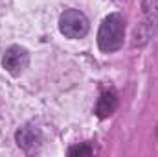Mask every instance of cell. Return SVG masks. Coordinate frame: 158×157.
Returning <instances> with one entry per match:
<instances>
[{"label": "cell", "instance_id": "1", "mask_svg": "<svg viewBox=\"0 0 158 157\" xmlns=\"http://www.w3.org/2000/svg\"><path fill=\"white\" fill-rule=\"evenodd\" d=\"M125 39V20L119 13H110L103 19L98 32V46L101 52H116L123 46Z\"/></svg>", "mask_w": 158, "mask_h": 157}, {"label": "cell", "instance_id": "2", "mask_svg": "<svg viewBox=\"0 0 158 157\" xmlns=\"http://www.w3.org/2000/svg\"><path fill=\"white\" fill-rule=\"evenodd\" d=\"M88 19L79 9H66L59 19V30L68 39H81L88 34Z\"/></svg>", "mask_w": 158, "mask_h": 157}, {"label": "cell", "instance_id": "3", "mask_svg": "<svg viewBox=\"0 0 158 157\" xmlns=\"http://www.w3.org/2000/svg\"><path fill=\"white\" fill-rule=\"evenodd\" d=\"M142 9H143V15H145V22L140 26V30L136 28L134 44H143L158 26V0H143Z\"/></svg>", "mask_w": 158, "mask_h": 157}, {"label": "cell", "instance_id": "4", "mask_svg": "<svg viewBox=\"0 0 158 157\" xmlns=\"http://www.w3.org/2000/svg\"><path fill=\"white\" fill-rule=\"evenodd\" d=\"M30 63V54L26 48L22 46H9L6 52H4V57H2V67L11 74V76H20L26 67Z\"/></svg>", "mask_w": 158, "mask_h": 157}, {"label": "cell", "instance_id": "5", "mask_svg": "<svg viewBox=\"0 0 158 157\" xmlns=\"http://www.w3.org/2000/svg\"><path fill=\"white\" fill-rule=\"evenodd\" d=\"M15 141H17V144H19L20 150H24L26 154H31V152H35L40 146V142H42V133H40V129L37 126L26 124V126H22V128L17 129Z\"/></svg>", "mask_w": 158, "mask_h": 157}, {"label": "cell", "instance_id": "6", "mask_svg": "<svg viewBox=\"0 0 158 157\" xmlns=\"http://www.w3.org/2000/svg\"><path fill=\"white\" fill-rule=\"evenodd\" d=\"M118 107V98L112 91H107L103 92L99 98H98V104H96V115L99 118H107L110 117Z\"/></svg>", "mask_w": 158, "mask_h": 157}, {"label": "cell", "instance_id": "7", "mask_svg": "<svg viewBox=\"0 0 158 157\" xmlns=\"http://www.w3.org/2000/svg\"><path fill=\"white\" fill-rule=\"evenodd\" d=\"M92 154H94V150H92V146H88V144H77V146H72V148L68 150V155H72V157L92 155Z\"/></svg>", "mask_w": 158, "mask_h": 157}]
</instances>
